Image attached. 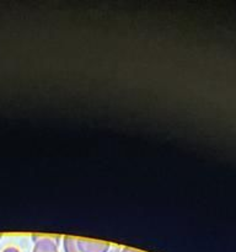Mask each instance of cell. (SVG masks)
Masks as SVG:
<instances>
[{"instance_id":"cell-1","label":"cell","mask_w":236,"mask_h":252,"mask_svg":"<svg viewBox=\"0 0 236 252\" xmlns=\"http://www.w3.org/2000/svg\"><path fill=\"white\" fill-rule=\"evenodd\" d=\"M32 252H59L57 240L53 236H38L34 238V246Z\"/></svg>"},{"instance_id":"cell-2","label":"cell","mask_w":236,"mask_h":252,"mask_svg":"<svg viewBox=\"0 0 236 252\" xmlns=\"http://www.w3.org/2000/svg\"><path fill=\"white\" fill-rule=\"evenodd\" d=\"M79 246L83 252H107L110 250L108 243L90 240V239H79Z\"/></svg>"},{"instance_id":"cell-3","label":"cell","mask_w":236,"mask_h":252,"mask_svg":"<svg viewBox=\"0 0 236 252\" xmlns=\"http://www.w3.org/2000/svg\"><path fill=\"white\" fill-rule=\"evenodd\" d=\"M63 246L65 252H83L79 246V238L74 236H65L63 239Z\"/></svg>"},{"instance_id":"cell-4","label":"cell","mask_w":236,"mask_h":252,"mask_svg":"<svg viewBox=\"0 0 236 252\" xmlns=\"http://www.w3.org/2000/svg\"><path fill=\"white\" fill-rule=\"evenodd\" d=\"M2 252H20V250H19V249L14 248V246H9V248L4 249Z\"/></svg>"},{"instance_id":"cell-5","label":"cell","mask_w":236,"mask_h":252,"mask_svg":"<svg viewBox=\"0 0 236 252\" xmlns=\"http://www.w3.org/2000/svg\"><path fill=\"white\" fill-rule=\"evenodd\" d=\"M120 252H143V251L135 250V249H132V248H124Z\"/></svg>"},{"instance_id":"cell-6","label":"cell","mask_w":236,"mask_h":252,"mask_svg":"<svg viewBox=\"0 0 236 252\" xmlns=\"http://www.w3.org/2000/svg\"><path fill=\"white\" fill-rule=\"evenodd\" d=\"M0 239H1V235H0Z\"/></svg>"}]
</instances>
